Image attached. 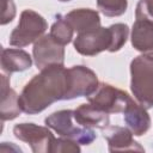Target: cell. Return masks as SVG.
I'll use <instances>...</instances> for the list:
<instances>
[{
  "label": "cell",
  "instance_id": "obj_17",
  "mask_svg": "<svg viewBox=\"0 0 153 153\" xmlns=\"http://www.w3.org/2000/svg\"><path fill=\"white\" fill-rule=\"evenodd\" d=\"M73 33H74V29L68 23V20L66 19V17H63L61 14H57L55 23L51 25L50 35L57 42H60L61 44L66 45V44H68V43L72 42Z\"/></svg>",
  "mask_w": 153,
  "mask_h": 153
},
{
  "label": "cell",
  "instance_id": "obj_18",
  "mask_svg": "<svg viewBox=\"0 0 153 153\" xmlns=\"http://www.w3.org/2000/svg\"><path fill=\"white\" fill-rule=\"evenodd\" d=\"M97 6L106 17H120L128 7L127 0H97Z\"/></svg>",
  "mask_w": 153,
  "mask_h": 153
},
{
  "label": "cell",
  "instance_id": "obj_12",
  "mask_svg": "<svg viewBox=\"0 0 153 153\" xmlns=\"http://www.w3.org/2000/svg\"><path fill=\"white\" fill-rule=\"evenodd\" d=\"M74 121L86 128H97L104 130L110 126L109 114L93 104H81L74 110Z\"/></svg>",
  "mask_w": 153,
  "mask_h": 153
},
{
  "label": "cell",
  "instance_id": "obj_22",
  "mask_svg": "<svg viewBox=\"0 0 153 153\" xmlns=\"http://www.w3.org/2000/svg\"><path fill=\"white\" fill-rule=\"evenodd\" d=\"M59 1H61V2H68V1H71V0H59Z\"/></svg>",
  "mask_w": 153,
  "mask_h": 153
},
{
  "label": "cell",
  "instance_id": "obj_16",
  "mask_svg": "<svg viewBox=\"0 0 153 153\" xmlns=\"http://www.w3.org/2000/svg\"><path fill=\"white\" fill-rule=\"evenodd\" d=\"M32 57L23 49L4 48L1 51V69L7 75L23 72L31 67Z\"/></svg>",
  "mask_w": 153,
  "mask_h": 153
},
{
  "label": "cell",
  "instance_id": "obj_4",
  "mask_svg": "<svg viewBox=\"0 0 153 153\" xmlns=\"http://www.w3.org/2000/svg\"><path fill=\"white\" fill-rule=\"evenodd\" d=\"M74 110H60L55 111L45 117L44 123L48 128L55 130L60 136L76 141L79 145L92 143L97 135L92 128H86L79 123L74 124Z\"/></svg>",
  "mask_w": 153,
  "mask_h": 153
},
{
  "label": "cell",
  "instance_id": "obj_6",
  "mask_svg": "<svg viewBox=\"0 0 153 153\" xmlns=\"http://www.w3.org/2000/svg\"><path fill=\"white\" fill-rule=\"evenodd\" d=\"M130 99L131 97L126 91L105 82H99L97 90L87 97L88 103L108 114L123 112Z\"/></svg>",
  "mask_w": 153,
  "mask_h": 153
},
{
  "label": "cell",
  "instance_id": "obj_13",
  "mask_svg": "<svg viewBox=\"0 0 153 153\" xmlns=\"http://www.w3.org/2000/svg\"><path fill=\"white\" fill-rule=\"evenodd\" d=\"M66 19L78 33H85L100 27L99 13L92 8H76L68 12Z\"/></svg>",
  "mask_w": 153,
  "mask_h": 153
},
{
  "label": "cell",
  "instance_id": "obj_14",
  "mask_svg": "<svg viewBox=\"0 0 153 153\" xmlns=\"http://www.w3.org/2000/svg\"><path fill=\"white\" fill-rule=\"evenodd\" d=\"M22 109L19 105V96L10 87V80L6 74H1V106L0 117L1 121H11L20 115Z\"/></svg>",
  "mask_w": 153,
  "mask_h": 153
},
{
  "label": "cell",
  "instance_id": "obj_20",
  "mask_svg": "<svg viewBox=\"0 0 153 153\" xmlns=\"http://www.w3.org/2000/svg\"><path fill=\"white\" fill-rule=\"evenodd\" d=\"M136 19L147 20L153 24V0H139L135 10Z\"/></svg>",
  "mask_w": 153,
  "mask_h": 153
},
{
  "label": "cell",
  "instance_id": "obj_7",
  "mask_svg": "<svg viewBox=\"0 0 153 153\" xmlns=\"http://www.w3.org/2000/svg\"><path fill=\"white\" fill-rule=\"evenodd\" d=\"M13 134L18 140L26 142L33 153H51L55 136L48 127L35 123H18L13 127Z\"/></svg>",
  "mask_w": 153,
  "mask_h": 153
},
{
  "label": "cell",
  "instance_id": "obj_21",
  "mask_svg": "<svg viewBox=\"0 0 153 153\" xmlns=\"http://www.w3.org/2000/svg\"><path fill=\"white\" fill-rule=\"evenodd\" d=\"M16 17V5L13 0H2V16L1 25H5L13 20Z\"/></svg>",
  "mask_w": 153,
  "mask_h": 153
},
{
  "label": "cell",
  "instance_id": "obj_3",
  "mask_svg": "<svg viewBox=\"0 0 153 153\" xmlns=\"http://www.w3.org/2000/svg\"><path fill=\"white\" fill-rule=\"evenodd\" d=\"M130 90L146 109L153 108V56L139 55L130 62Z\"/></svg>",
  "mask_w": 153,
  "mask_h": 153
},
{
  "label": "cell",
  "instance_id": "obj_10",
  "mask_svg": "<svg viewBox=\"0 0 153 153\" xmlns=\"http://www.w3.org/2000/svg\"><path fill=\"white\" fill-rule=\"evenodd\" d=\"M122 114L124 123L127 128L133 133V135L141 136L148 131L151 127V117L147 112V109L139 102L136 103L131 98Z\"/></svg>",
  "mask_w": 153,
  "mask_h": 153
},
{
  "label": "cell",
  "instance_id": "obj_11",
  "mask_svg": "<svg viewBox=\"0 0 153 153\" xmlns=\"http://www.w3.org/2000/svg\"><path fill=\"white\" fill-rule=\"evenodd\" d=\"M104 137L108 141L109 151L110 152H118V151H137L143 152V147L140 146L133 139V133L124 127L118 126H109L104 129Z\"/></svg>",
  "mask_w": 153,
  "mask_h": 153
},
{
  "label": "cell",
  "instance_id": "obj_8",
  "mask_svg": "<svg viewBox=\"0 0 153 153\" xmlns=\"http://www.w3.org/2000/svg\"><path fill=\"white\" fill-rule=\"evenodd\" d=\"M68 73V90L65 97L67 99H74L78 97H88L98 87L99 81L96 73L86 66L78 65L67 69Z\"/></svg>",
  "mask_w": 153,
  "mask_h": 153
},
{
  "label": "cell",
  "instance_id": "obj_15",
  "mask_svg": "<svg viewBox=\"0 0 153 153\" xmlns=\"http://www.w3.org/2000/svg\"><path fill=\"white\" fill-rule=\"evenodd\" d=\"M131 45L145 55L153 56V24L136 19L131 27Z\"/></svg>",
  "mask_w": 153,
  "mask_h": 153
},
{
  "label": "cell",
  "instance_id": "obj_2",
  "mask_svg": "<svg viewBox=\"0 0 153 153\" xmlns=\"http://www.w3.org/2000/svg\"><path fill=\"white\" fill-rule=\"evenodd\" d=\"M129 27L127 24L116 23L109 27H98L93 31L78 33L74 38L75 50L84 56H94L104 50L118 51L127 42Z\"/></svg>",
  "mask_w": 153,
  "mask_h": 153
},
{
  "label": "cell",
  "instance_id": "obj_1",
  "mask_svg": "<svg viewBox=\"0 0 153 153\" xmlns=\"http://www.w3.org/2000/svg\"><path fill=\"white\" fill-rule=\"evenodd\" d=\"M68 90V73L63 65L48 66L35 75L19 94L23 112L36 115L57 100H65Z\"/></svg>",
  "mask_w": 153,
  "mask_h": 153
},
{
  "label": "cell",
  "instance_id": "obj_9",
  "mask_svg": "<svg viewBox=\"0 0 153 153\" xmlns=\"http://www.w3.org/2000/svg\"><path fill=\"white\" fill-rule=\"evenodd\" d=\"M32 55L35 65L38 69H43L53 65H63L65 45L57 42L50 33L43 35L35 42Z\"/></svg>",
  "mask_w": 153,
  "mask_h": 153
},
{
  "label": "cell",
  "instance_id": "obj_19",
  "mask_svg": "<svg viewBox=\"0 0 153 153\" xmlns=\"http://www.w3.org/2000/svg\"><path fill=\"white\" fill-rule=\"evenodd\" d=\"M66 152H80V146L76 141L67 139V137H59L54 140L51 146V153H66Z\"/></svg>",
  "mask_w": 153,
  "mask_h": 153
},
{
  "label": "cell",
  "instance_id": "obj_5",
  "mask_svg": "<svg viewBox=\"0 0 153 153\" xmlns=\"http://www.w3.org/2000/svg\"><path fill=\"white\" fill-rule=\"evenodd\" d=\"M48 29L47 20L33 10H24L20 13L19 23L10 35L8 43L23 48L39 39Z\"/></svg>",
  "mask_w": 153,
  "mask_h": 153
}]
</instances>
